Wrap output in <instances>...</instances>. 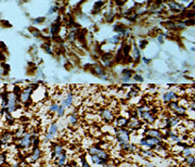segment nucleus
<instances>
[{
  "mask_svg": "<svg viewBox=\"0 0 195 167\" xmlns=\"http://www.w3.org/2000/svg\"><path fill=\"white\" fill-rule=\"evenodd\" d=\"M110 41H111V42H113V44H117V42L119 41V37H118V36H115V37H112V38L110 39Z\"/></svg>",
  "mask_w": 195,
  "mask_h": 167,
  "instance_id": "obj_36",
  "label": "nucleus"
},
{
  "mask_svg": "<svg viewBox=\"0 0 195 167\" xmlns=\"http://www.w3.org/2000/svg\"><path fill=\"white\" fill-rule=\"evenodd\" d=\"M25 131H26V130H25V128L23 127V126L19 127V128H17V130H16V131H15V133H14V138L16 139V140L21 139V138H22V136L24 135Z\"/></svg>",
  "mask_w": 195,
  "mask_h": 167,
  "instance_id": "obj_24",
  "label": "nucleus"
},
{
  "mask_svg": "<svg viewBox=\"0 0 195 167\" xmlns=\"http://www.w3.org/2000/svg\"><path fill=\"white\" fill-rule=\"evenodd\" d=\"M64 114H65V108H63L62 105H60L58 108V111H56V115H58V117H63Z\"/></svg>",
  "mask_w": 195,
  "mask_h": 167,
  "instance_id": "obj_30",
  "label": "nucleus"
},
{
  "mask_svg": "<svg viewBox=\"0 0 195 167\" xmlns=\"http://www.w3.org/2000/svg\"><path fill=\"white\" fill-rule=\"evenodd\" d=\"M41 156H42V150H41L39 147H33L30 154L26 157V163L33 164V163L37 162L38 160H40V157Z\"/></svg>",
  "mask_w": 195,
  "mask_h": 167,
  "instance_id": "obj_2",
  "label": "nucleus"
},
{
  "mask_svg": "<svg viewBox=\"0 0 195 167\" xmlns=\"http://www.w3.org/2000/svg\"><path fill=\"white\" fill-rule=\"evenodd\" d=\"M141 153H142V155H143V156H147V157H154L155 156V154L152 152L151 150H142Z\"/></svg>",
  "mask_w": 195,
  "mask_h": 167,
  "instance_id": "obj_28",
  "label": "nucleus"
},
{
  "mask_svg": "<svg viewBox=\"0 0 195 167\" xmlns=\"http://www.w3.org/2000/svg\"><path fill=\"white\" fill-rule=\"evenodd\" d=\"M144 133H145V136H147V137H154L159 139V140H163V139H164L163 133H161L159 130H157V129L150 128V129H146L145 131H144Z\"/></svg>",
  "mask_w": 195,
  "mask_h": 167,
  "instance_id": "obj_9",
  "label": "nucleus"
},
{
  "mask_svg": "<svg viewBox=\"0 0 195 167\" xmlns=\"http://www.w3.org/2000/svg\"><path fill=\"white\" fill-rule=\"evenodd\" d=\"M147 167H155V166H154L153 164H151V163H149V164H147Z\"/></svg>",
  "mask_w": 195,
  "mask_h": 167,
  "instance_id": "obj_38",
  "label": "nucleus"
},
{
  "mask_svg": "<svg viewBox=\"0 0 195 167\" xmlns=\"http://www.w3.org/2000/svg\"><path fill=\"white\" fill-rule=\"evenodd\" d=\"M186 113H188V110H186V108L182 106V105H178L177 108L175 110V114L177 116H179V117H183V116H185Z\"/></svg>",
  "mask_w": 195,
  "mask_h": 167,
  "instance_id": "obj_18",
  "label": "nucleus"
},
{
  "mask_svg": "<svg viewBox=\"0 0 195 167\" xmlns=\"http://www.w3.org/2000/svg\"><path fill=\"white\" fill-rule=\"evenodd\" d=\"M139 116L142 118V121H144V122H146V123H149V124H153L155 122V118H156L155 115L152 113L151 111L143 112V113H141Z\"/></svg>",
  "mask_w": 195,
  "mask_h": 167,
  "instance_id": "obj_8",
  "label": "nucleus"
},
{
  "mask_svg": "<svg viewBox=\"0 0 195 167\" xmlns=\"http://www.w3.org/2000/svg\"><path fill=\"white\" fill-rule=\"evenodd\" d=\"M90 160H91L92 164H94V165H101V166H104L106 163H108V161H105V160L100 158L97 154H95V155H90Z\"/></svg>",
  "mask_w": 195,
  "mask_h": 167,
  "instance_id": "obj_16",
  "label": "nucleus"
},
{
  "mask_svg": "<svg viewBox=\"0 0 195 167\" xmlns=\"http://www.w3.org/2000/svg\"><path fill=\"white\" fill-rule=\"evenodd\" d=\"M100 116L107 123H112L113 121L115 119V114L113 112V110L111 108H101V111H100Z\"/></svg>",
  "mask_w": 195,
  "mask_h": 167,
  "instance_id": "obj_4",
  "label": "nucleus"
},
{
  "mask_svg": "<svg viewBox=\"0 0 195 167\" xmlns=\"http://www.w3.org/2000/svg\"><path fill=\"white\" fill-rule=\"evenodd\" d=\"M134 79L138 80V81H142V80H143V79H142L141 77H139V76H134Z\"/></svg>",
  "mask_w": 195,
  "mask_h": 167,
  "instance_id": "obj_37",
  "label": "nucleus"
},
{
  "mask_svg": "<svg viewBox=\"0 0 195 167\" xmlns=\"http://www.w3.org/2000/svg\"><path fill=\"white\" fill-rule=\"evenodd\" d=\"M179 105V101H170L168 102V108H170V111L175 112V110L177 108V106Z\"/></svg>",
  "mask_w": 195,
  "mask_h": 167,
  "instance_id": "obj_27",
  "label": "nucleus"
},
{
  "mask_svg": "<svg viewBox=\"0 0 195 167\" xmlns=\"http://www.w3.org/2000/svg\"><path fill=\"white\" fill-rule=\"evenodd\" d=\"M36 88V86H28V87H26L25 89L23 90H21V92L19 94V100L20 102H22V103H27V102H32L30 101V97H32V94H33V91H34V89Z\"/></svg>",
  "mask_w": 195,
  "mask_h": 167,
  "instance_id": "obj_1",
  "label": "nucleus"
},
{
  "mask_svg": "<svg viewBox=\"0 0 195 167\" xmlns=\"http://www.w3.org/2000/svg\"><path fill=\"white\" fill-rule=\"evenodd\" d=\"M117 141H129L130 140V133L127 128H117L115 130Z\"/></svg>",
  "mask_w": 195,
  "mask_h": 167,
  "instance_id": "obj_3",
  "label": "nucleus"
},
{
  "mask_svg": "<svg viewBox=\"0 0 195 167\" xmlns=\"http://www.w3.org/2000/svg\"><path fill=\"white\" fill-rule=\"evenodd\" d=\"M7 160V154L5 152H0V165H3Z\"/></svg>",
  "mask_w": 195,
  "mask_h": 167,
  "instance_id": "obj_32",
  "label": "nucleus"
},
{
  "mask_svg": "<svg viewBox=\"0 0 195 167\" xmlns=\"http://www.w3.org/2000/svg\"><path fill=\"white\" fill-rule=\"evenodd\" d=\"M54 164H55L58 167H63L64 165L67 164V154H66L65 151H64L60 156L55 157V162H54Z\"/></svg>",
  "mask_w": 195,
  "mask_h": 167,
  "instance_id": "obj_11",
  "label": "nucleus"
},
{
  "mask_svg": "<svg viewBox=\"0 0 195 167\" xmlns=\"http://www.w3.org/2000/svg\"><path fill=\"white\" fill-rule=\"evenodd\" d=\"M145 141H146V143H147L150 150H153L154 147H156L157 144L161 143V140H159V139L154 138V137H147V136H146V138H145Z\"/></svg>",
  "mask_w": 195,
  "mask_h": 167,
  "instance_id": "obj_12",
  "label": "nucleus"
},
{
  "mask_svg": "<svg viewBox=\"0 0 195 167\" xmlns=\"http://www.w3.org/2000/svg\"><path fill=\"white\" fill-rule=\"evenodd\" d=\"M193 152H194V150H193V145H188V147H185L182 149V151H181V154H182V156L183 157H188L190 156V155H193Z\"/></svg>",
  "mask_w": 195,
  "mask_h": 167,
  "instance_id": "obj_19",
  "label": "nucleus"
},
{
  "mask_svg": "<svg viewBox=\"0 0 195 167\" xmlns=\"http://www.w3.org/2000/svg\"><path fill=\"white\" fill-rule=\"evenodd\" d=\"M178 98H179L178 94H176L173 90H168V91H166L165 94L161 96L163 102H165V103H168L170 101H177Z\"/></svg>",
  "mask_w": 195,
  "mask_h": 167,
  "instance_id": "obj_6",
  "label": "nucleus"
},
{
  "mask_svg": "<svg viewBox=\"0 0 195 167\" xmlns=\"http://www.w3.org/2000/svg\"><path fill=\"white\" fill-rule=\"evenodd\" d=\"M194 162H195V158L193 155L184 157V163L188 167H194Z\"/></svg>",
  "mask_w": 195,
  "mask_h": 167,
  "instance_id": "obj_23",
  "label": "nucleus"
},
{
  "mask_svg": "<svg viewBox=\"0 0 195 167\" xmlns=\"http://www.w3.org/2000/svg\"><path fill=\"white\" fill-rule=\"evenodd\" d=\"M154 153H157L159 156H163V157H166L168 156V150H167V147L164 145V143L161 142L159 144H157L156 147H154Z\"/></svg>",
  "mask_w": 195,
  "mask_h": 167,
  "instance_id": "obj_7",
  "label": "nucleus"
},
{
  "mask_svg": "<svg viewBox=\"0 0 195 167\" xmlns=\"http://www.w3.org/2000/svg\"><path fill=\"white\" fill-rule=\"evenodd\" d=\"M63 167H72V165H71V164H66V165H64Z\"/></svg>",
  "mask_w": 195,
  "mask_h": 167,
  "instance_id": "obj_39",
  "label": "nucleus"
},
{
  "mask_svg": "<svg viewBox=\"0 0 195 167\" xmlns=\"http://www.w3.org/2000/svg\"><path fill=\"white\" fill-rule=\"evenodd\" d=\"M81 167H91L90 166V164L87 162V160L85 158V157H81V165H80Z\"/></svg>",
  "mask_w": 195,
  "mask_h": 167,
  "instance_id": "obj_34",
  "label": "nucleus"
},
{
  "mask_svg": "<svg viewBox=\"0 0 195 167\" xmlns=\"http://www.w3.org/2000/svg\"><path fill=\"white\" fill-rule=\"evenodd\" d=\"M64 152V147L58 144V143H54L53 144V149H52V157L55 158V157L60 156L62 153Z\"/></svg>",
  "mask_w": 195,
  "mask_h": 167,
  "instance_id": "obj_14",
  "label": "nucleus"
},
{
  "mask_svg": "<svg viewBox=\"0 0 195 167\" xmlns=\"http://www.w3.org/2000/svg\"><path fill=\"white\" fill-rule=\"evenodd\" d=\"M73 101H74V94L71 92V91H68L67 94H66V97L62 100V106L65 108H68L72 106V104H73Z\"/></svg>",
  "mask_w": 195,
  "mask_h": 167,
  "instance_id": "obj_10",
  "label": "nucleus"
},
{
  "mask_svg": "<svg viewBox=\"0 0 195 167\" xmlns=\"http://www.w3.org/2000/svg\"><path fill=\"white\" fill-rule=\"evenodd\" d=\"M68 123H69V125H72V126H76L78 124V122H79V117H78V114L76 113V112H74V113H72L69 116H68L67 118Z\"/></svg>",
  "mask_w": 195,
  "mask_h": 167,
  "instance_id": "obj_17",
  "label": "nucleus"
},
{
  "mask_svg": "<svg viewBox=\"0 0 195 167\" xmlns=\"http://www.w3.org/2000/svg\"><path fill=\"white\" fill-rule=\"evenodd\" d=\"M141 126H142L141 121L136 117V116L131 115L130 117L128 118V123H127V125H126V127H128V129H130V130H134V129H139V128H141Z\"/></svg>",
  "mask_w": 195,
  "mask_h": 167,
  "instance_id": "obj_5",
  "label": "nucleus"
},
{
  "mask_svg": "<svg viewBox=\"0 0 195 167\" xmlns=\"http://www.w3.org/2000/svg\"><path fill=\"white\" fill-rule=\"evenodd\" d=\"M3 116L5 117V122H8L9 124L14 123V117L12 116V113H9V112L5 111V113H3Z\"/></svg>",
  "mask_w": 195,
  "mask_h": 167,
  "instance_id": "obj_25",
  "label": "nucleus"
},
{
  "mask_svg": "<svg viewBox=\"0 0 195 167\" xmlns=\"http://www.w3.org/2000/svg\"><path fill=\"white\" fill-rule=\"evenodd\" d=\"M58 106H60V105H58V103H52L50 106H49V111H50L51 113H56Z\"/></svg>",
  "mask_w": 195,
  "mask_h": 167,
  "instance_id": "obj_31",
  "label": "nucleus"
},
{
  "mask_svg": "<svg viewBox=\"0 0 195 167\" xmlns=\"http://www.w3.org/2000/svg\"><path fill=\"white\" fill-rule=\"evenodd\" d=\"M168 122L170 124L171 128H175L180 125L181 122H182V118H180L177 115H175V116H168Z\"/></svg>",
  "mask_w": 195,
  "mask_h": 167,
  "instance_id": "obj_15",
  "label": "nucleus"
},
{
  "mask_svg": "<svg viewBox=\"0 0 195 167\" xmlns=\"http://www.w3.org/2000/svg\"><path fill=\"white\" fill-rule=\"evenodd\" d=\"M39 144H40V139H39L38 137L35 138L34 140H33V142H32V145L35 147H39Z\"/></svg>",
  "mask_w": 195,
  "mask_h": 167,
  "instance_id": "obj_35",
  "label": "nucleus"
},
{
  "mask_svg": "<svg viewBox=\"0 0 195 167\" xmlns=\"http://www.w3.org/2000/svg\"><path fill=\"white\" fill-rule=\"evenodd\" d=\"M99 150H100L99 145H92V147H90L88 149V154L89 155H95Z\"/></svg>",
  "mask_w": 195,
  "mask_h": 167,
  "instance_id": "obj_26",
  "label": "nucleus"
},
{
  "mask_svg": "<svg viewBox=\"0 0 195 167\" xmlns=\"http://www.w3.org/2000/svg\"><path fill=\"white\" fill-rule=\"evenodd\" d=\"M48 133H51L52 136L58 135V123H52V124H51V125L49 126Z\"/></svg>",
  "mask_w": 195,
  "mask_h": 167,
  "instance_id": "obj_20",
  "label": "nucleus"
},
{
  "mask_svg": "<svg viewBox=\"0 0 195 167\" xmlns=\"http://www.w3.org/2000/svg\"><path fill=\"white\" fill-rule=\"evenodd\" d=\"M139 145H140L141 147H146V149H149V145H147V143H146V141H145V139H144V138L140 140V142H139ZM149 150H150V149H149Z\"/></svg>",
  "mask_w": 195,
  "mask_h": 167,
  "instance_id": "obj_33",
  "label": "nucleus"
},
{
  "mask_svg": "<svg viewBox=\"0 0 195 167\" xmlns=\"http://www.w3.org/2000/svg\"><path fill=\"white\" fill-rule=\"evenodd\" d=\"M147 111H152V108L150 106V105L144 104V105H141V106L136 108V115H140L141 113H143V112H147Z\"/></svg>",
  "mask_w": 195,
  "mask_h": 167,
  "instance_id": "obj_22",
  "label": "nucleus"
},
{
  "mask_svg": "<svg viewBox=\"0 0 195 167\" xmlns=\"http://www.w3.org/2000/svg\"><path fill=\"white\" fill-rule=\"evenodd\" d=\"M114 125H115V127H118V128H125L126 127L127 123H128V118L127 117H122V116H120V117H117L115 118L114 121Z\"/></svg>",
  "mask_w": 195,
  "mask_h": 167,
  "instance_id": "obj_13",
  "label": "nucleus"
},
{
  "mask_svg": "<svg viewBox=\"0 0 195 167\" xmlns=\"http://www.w3.org/2000/svg\"><path fill=\"white\" fill-rule=\"evenodd\" d=\"M138 94H139V89H132V90H130L129 92H128V94H127V98H133V97H136V96H138Z\"/></svg>",
  "mask_w": 195,
  "mask_h": 167,
  "instance_id": "obj_29",
  "label": "nucleus"
},
{
  "mask_svg": "<svg viewBox=\"0 0 195 167\" xmlns=\"http://www.w3.org/2000/svg\"><path fill=\"white\" fill-rule=\"evenodd\" d=\"M0 101H1V94H0Z\"/></svg>",
  "mask_w": 195,
  "mask_h": 167,
  "instance_id": "obj_40",
  "label": "nucleus"
},
{
  "mask_svg": "<svg viewBox=\"0 0 195 167\" xmlns=\"http://www.w3.org/2000/svg\"><path fill=\"white\" fill-rule=\"evenodd\" d=\"M97 155L100 158H102V160H105V161H110V154L105 151V150H103V149H101L100 147V150L98 151Z\"/></svg>",
  "mask_w": 195,
  "mask_h": 167,
  "instance_id": "obj_21",
  "label": "nucleus"
}]
</instances>
